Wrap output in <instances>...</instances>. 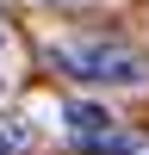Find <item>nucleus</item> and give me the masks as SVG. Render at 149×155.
Here are the masks:
<instances>
[{
  "mask_svg": "<svg viewBox=\"0 0 149 155\" xmlns=\"http://www.w3.org/2000/svg\"><path fill=\"white\" fill-rule=\"evenodd\" d=\"M87 149H93V155H137V137L131 130H106V137H93Z\"/></svg>",
  "mask_w": 149,
  "mask_h": 155,
  "instance_id": "20e7f679",
  "label": "nucleus"
},
{
  "mask_svg": "<svg viewBox=\"0 0 149 155\" xmlns=\"http://www.w3.org/2000/svg\"><path fill=\"white\" fill-rule=\"evenodd\" d=\"M56 62L68 74H81V81H99V87H137L149 74V62L137 56V50L124 44H106V37H87V44H62Z\"/></svg>",
  "mask_w": 149,
  "mask_h": 155,
  "instance_id": "f257e3e1",
  "label": "nucleus"
},
{
  "mask_svg": "<svg viewBox=\"0 0 149 155\" xmlns=\"http://www.w3.org/2000/svg\"><path fill=\"white\" fill-rule=\"evenodd\" d=\"M0 50H6V25H0Z\"/></svg>",
  "mask_w": 149,
  "mask_h": 155,
  "instance_id": "423d86ee",
  "label": "nucleus"
},
{
  "mask_svg": "<svg viewBox=\"0 0 149 155\" xmlns=\"http://www.w3.org/2000/svg\"><path fill=\"white\" fill-rule=\"evenodd\" d=\"M62 118H68V130L81 137V143H93V137H106V130H112L106 106H87V99H68V106H62Z\"/></svg>",
  "mask_w": 149,
  "mask_h": 155,
  "instance_id": "f03ea898",
  "label": "nucleus"
},
{
  "mask_svg": "<svg viewBox=\"0 0 149 155\" xmlns=\"http://www.w3.org/2000/svg\"><path fill=\"white\" fill-rule=\"evenodd\" d=\"M37 149V124L25 112H0V155H31Z\"/></svg>",
  "mask_w": 149,
  "mask_h": 155,
  "instance_id": "7ed1b4c3",
  "label": "nucleus"
},
{
  "mask_svg": "<svg viewBox=\"0 0 149 155\" xmlns=\"http://www.w3.org/2000/svg\"><path fill=\"white\" fill-rule=\"evenodd\" d=\"M44 6H74V0H44Z\"/></svg>",
  "mask_w": 149,
  "mask_h": 155,
  "instance_id": "39448f33",
  "label": "nucleus"
}]
</instances>
